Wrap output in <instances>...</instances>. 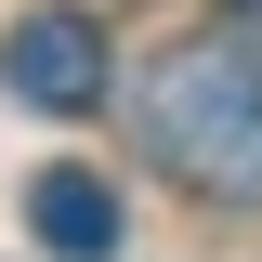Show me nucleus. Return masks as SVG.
I'll return each mask as SVG.
<instances>
[{
	"instance_id": "7ed1b4c3",
	"label": "nucleus",
	"mask_w": 262,
	"mask_h": 262,
	"mask_svg": "<svg viewBox=\"0 0 262 262\" xmlns=\"http://www.w3.org/2000/svg\"><path fill=\"white\" fill-rule=\"evenodd\" d=\"M27 223H39L53 262H118V184H105V170H39Z\"/></svg>"
},
{
	"instance_id": "20e7f679",
	"label": "nucleus",
	"mask_w": 262,
	"mask_h": 262,
	"mask_svg": "<svg viewBox=\"0 0 262 262\" xmlns=\"http://www.w3.org/2000/svg\"><path fill=\"white\" fill-rule=\"evenodd\" d=\"M223 13H236V53H262V0H223Z\"/></svg>"
},
{
	"instance_id": "f257e3e1",
	"label": "nucleus",
	"mask_w": 262,
	"mask_h": 262,
	"mask_svg": "<svg viewBox=\"0 0 262 262\" xmlns=\"http://www.w3.org/2000/svg\"><path fill=\"white\" fill-rule=\"evenodd\" d=\"M144 144L196 196H262V53H236V39L170 53L144 79Z\"/></svg>"
},
{
	"instance_id": "f03ea898",
	"label": "nucleus",
	"mask_w": 262,
	"mask_h": 262,
	"mask_svg": "<svg viewBox=\"0 0 262 262\" xmlns=\"http://www.w3.org/2000/svg\"><path fill=\"white\" fill-rule=\"evenodd\" d=\"M0 79H13V105H39V118H92L105 105V27L92 13H27V27L0 39Z\"/></svg>"
}]
</instances>
